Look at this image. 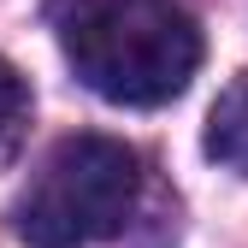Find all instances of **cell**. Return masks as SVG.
I'll return each mask as SVG.
<instances>
[{
  "mask_svg": "<svg viewBox=\"0 0 248 248\" xmlns=\"http://www.w3.org/2000/svg\"><path fill=\"white\" fill-rule=\"evenodd\" d=\"M65 65L112 107H166L201 71V30L177 0H47Z\"/></svg>",
  "mask_w": 248,
  "mask_h": 248,
  "instance_id": "obj_1",
  "label": "cell"
},
{
  "mask_svg": "<svg viewBox=\"0 0 248 248\" xmlns=\"http://www.w3.org/2000/svg\"><path fill=\"white\" fill-rule=\"evenodd\" d=\"M136 154L112 136H65L12 207V225L30 248H89L124 231L136 213Z\"/></svg>",
  "mask_w": 248,
  "mask_h": 248,
  "instance_id": "obj_2",
  "label": "cell"
},
{
  "mask_svg": "<svg viewBox=\"0 0 248 248\" xmlns=\"http://www.w3.org/2000/svg\"><path fill=\"white\" fill-rule=\"evenodd\" d=\"M207 154L219 166H231V171L248 177V83H236L231 95L213 107V118H207Z\"/></svg>",
  "mask_w": 248,
  "mask_h": 248,
  "instance_id": "obj_3",
  "label": "cell"
},
{
  "mask_svg": "<svg viewBox=\"0 0 248 248\" xmlns=\"http://www.w3.org/2000/svg\"><path fill=\"white\" fill-rule=\"evenodd\" d=\"M24 130H30V83L12 59H0V166L18 160Z\"/></svg>",
  "mask_w": 248,
  "mask_h": 248,
  "instance_id": "obj_4",
  "label": "cell"
}]
</instances>
